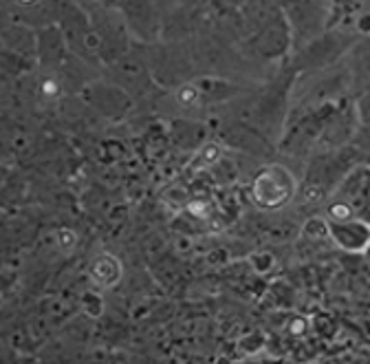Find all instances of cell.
Here are the masks:
<instances>
[{"label":"cell","instance_id":"6da1fadb","mask_svg":"<svg viewBox=\"0 0 370 364\" xmlns=\"http://www.w3.org/2000/svg\"><path fill=\"white\" fill-rule=\"evenodd\" d=\"M298 194V179L291 168L280 161H267L256 170L249 183V199L263 212L287 208Z\"/></svg>","mask_w":370,"mask_h":364},{"label":"cell","instance_id":"7a4b0ae2","mask_svg":"<svg viewBox=\"0 0 370 364\" xmlns=\"http://www.w3.org/2000/svg\"><path fill=\"white\" fill-rule=\"evenodd\" d=\"M245 47H247V53L260 57V60L282 57L289 49L293 47V31H291V25H289V18L280 12L265 27H260L258 31L247 36Z\"/></svg>","mask_w":370,"mask_h":364},{"label":"cell","instance_id":"3957f363","mask_svg":"<svg viewBox=\"0 0 370 364\" xmlns=\"http://www.w3.org/2000/svg\"><path fill=\"white\" fill-rule=\"evenodd\" d=\"M117 12L122 14L133 38L142 42H155L161 36V18L155 0H117Z\"/></svg>","mask_w":370,"mask_h":364},{"label":"cell","instance_id":"277c9868","mask_svg":"<svg viewBox=\"0 0 370 364\" xmlns=\"http://www.w3.org/2000/svg\"><path fill=\"white\" fill-rule=\"evenodd\" d=\"M108 77L111 82H115L117 86H122L124 91H128L133 97H142L146 93H150L155 86V77L150 73L148 62L142 55H135L133 51H128L126 55H122L119 60L108 64Z\"/></svg>","mask_w":370,"mask_h":364},{"label":"cell","instance_id":"5b68a950","mask_svg":"<svg viewBox=\"0 0 370 364\" xmlns=\"http://www.w3.org/2000/svg\"><path fill=\"white\" fill-rule=\"evenodd\" d=\"M84 100L97 115L106 117V120H122L130 111L135 97L115 82H97L84 86Z\"/></svg>","mask_w":370,"mask_h":364},{"label":"cell","instance_id":"8992f818","mask_svg":"<svg viewBox=\"0 0 370 364\" xmlns=\"http://www.w3.org/2000/svg\"><path fill=\"white\" fill-rule=\"evenodd\" d=\"M68 3H73V0H5V5H12L14 23H25L29 27H47L60 23Z\"/></svg>","mask_w":370,"mask_h":364},{"label":"cell","instance_id":"52a82bcc","mask_svg":"<svg viewBox=\"0 0 370 364\" xmlns=\"http://www.w3.org/2000/svg\"><path fill=\"white\" fill-rule=\"evenodd\" d=\"M221 140L229 146H234L238 151H243L252 157H258V159H272L276 153V146L267 140L265 133L249 122L229 124L227 129L221 131Z\"/></svg>","mask_w":370,"mask_h":364},{"label":"cell","instance_id":"ba28073f","mask_svg":"<svg viewBox=\"0 0 370 364\" xmlns=\"http://www.w3.org/2000/svg\"><path fill=\"white\" fill-rule=\"evenodd\" d=\"M328 239L348 254H362L370 248V223L357 216L348 221H328Z\"/></svg>","mask_w":370,"mask_h":364},{"label":"cell","instance_id":"9c48e42d","mask_svg":"<svg viewBox=\"0 0 370 364\" xmlns=\"http://www.w3.org/2000/svg\"><path fill=\"white\" fill-rule=\"evenodd\" d=\"M3 44L5 51H12V55L23 57H38V36L34 34V29L25 23H12V27L3 29Z\"/></svg>","mask_w":370,"mask_h":364},{"label":"cell","instance_id":"30bf717a","mask_svg":"<svg viewBox=\"0 0 370 364\" xmlns=\"http://www.w3.org/2000/svg\"><path fill=\"white\" fill-rule=\"evenodd\" d=\"M88 278L97 285L99 289H113L115 285L122 283L124 278V265L115 254L102 252L88 265Z\"/></svg>","mask_w":370,"mask_h":364},{"label":"cell","instance_id":"8fae6325","mask_svg":"<svg viewBox=\"0 0 370 364\" xmlns=\"http://www.w3.org/2000/svg\"><path fill=\"white\" fill-rule=\"evenodd\" d=\"M302 232L308 236V239H328V219L326 216H311L306 223Z\"/></svg>","mask_w":370,"mask_h":364},{"label":"cell","instance_id":"7c38bea8","mask_svg":"<svg viewBox=\"0 0 370 364\" xmlns=\"http://www.w3.org/2000/svg\"><path fill=\"white\" fill-rule=\"evenodd\" d=\"M355 27L359 34L370 36V0H364L362 12H359V16L355 18Z\"/></svg>","mask_w":370,"mask_h":364},{"label":"cell","instance_id":"4fadbf2b","mask_svg":"<svg viewBox=\"0 0 370 364\" xmlns=\"http://www.w3.org/2000/svg\"><path fill=\"white\" fill-rule=\"evenodd\" d=\"M357 115H359V122L364 126H370V91L359 100V106H357Z\"/></svg>","mask_w":370,"mask_h":364}]
</instances>
